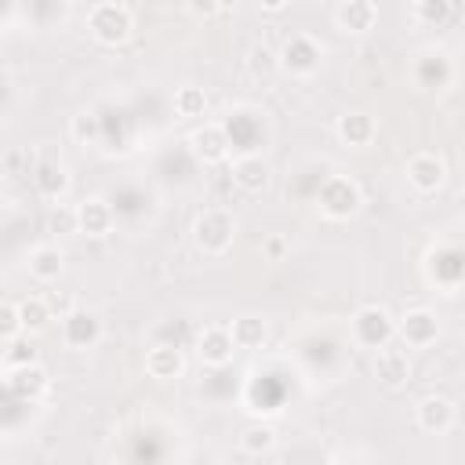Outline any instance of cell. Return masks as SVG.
Instances as JSON below:
<instances>
[{"label": "cell", "instance_id": "1", "mask_svg": "<svg viewBox=\"0 0 465 465\" xmlns=\"http://www.w3.org/2000/svg\"><path fill=\"white\" fill-rule=\"evenodd\" d=\"M236 229H240V222H236V214H232L229 207H203V211L193 218V229H189V232H193V243H196L200 254L222 258V254L232 247Z\"/></svg>", "mask_w": 465, "mask_h": 465}, {"label": "cell", "instance_id": "2", "mask_svg": "<svg viewBox=\"0 0 465 465\" xmlns=\"http://www.w3.org/2000/svg\"><path fill=\"white\" fill-rule=\"evenodd\" d=\"M363 207V189L352 174H327L316 189V211L327 222H349Z\"/></svg>", "mask_w": 465, "mask_h": 465}, {"label": "cell", "instance_id": "3", "mask_svg": "<svg viewBox=\"0 0 465 465\" xmlns=\"http://www.w3.org/2000/svg\"><path fill=\"white\" fill-rule=\"evenodd\" d=\"M349 338H352L356 349L374 352V349L396 341V316H392L385 305L367 302V305H360V309L349 316Z\"/></svg>", "mask_w": 465, "mask_h": 465}, {"label": "cell", "instance_id": "4", "mask_svg": "<svg viewBox=\"0 0 465 465\" xmlns=\"http://www.w3.org/2000/svg\"><path fill=\"white\" fill-rule=\"evenodd\" d=\"M87 33L102 47H120L134 33V15L124 4H116V0H98L87 11Z\"/></svg>", "mask_w": 465, "mask_h": 465}, {"label": "cell", "instance_id": "5", "mask_svg": "<svg viewBox=\"0 0 465 465\" xmlns=\"http://www.w3.org/2000/svg\"><path fill=\"white\" fill-rule=\"evenodd\" d=\"M323 54H327V47H323L312 33H291V36L280 44V51H276V69H280L283 76L309 80V76L320 73Z\"/></svg>", "mask_w": 465, "mask_h": 465}, {"label": "cell", "instance_id": "6", "mask_svg": "<svg viewBox=\"0 0 465 465\" xmlns=\"http://www.w3.org/2000/svg\"><path fill=\"white\" fill-rule=\"evenodd\" d=\"M58 334H62V345L73 349V352H91L98 349V341L105 338V327L98 320V312L91 309H69L65 316H58Z\"/></svg>", "mask_w": 465, "mask_h": 465}, {"label": "cell", "instance_id": "7", "mask_svg": "<svg viewBox=\"0 0 465 465\" xmlns=\"http://www.w3.org/2000/svg\"><path fill=\"white\" fill-rule=\"evenodd\" d=\"M262 116H265V113H258L254 105H232V109L225 113L222 127H225L229 149H236V156L262 149Z\"/></svg>", "mask_w": 465, "mask_h": 465}, {"label": "cell", "instance_id": "8", "mask_svg": "<svg viewBox=\"0 0 465 465\" xmlns=\"http://www.w3.org/2000/svg\"><path fill=\"white\" fill-rule=\"evenodd\" d=\"M440 331H443V323L429 305H414L403 316H396V338L403 349H429V345H436Z\"/></svg>", "mask_w": 465, "mask_h": 465}, {"label": "cell", "instance_id": "9", "mask_svg": "<svg viewBox=\"0 0 465 465\" xmlns=\"http://www.w3.org/2000/svg\"><path fill=\"white\" fill-rule=\"evenodd\" d=\"M447 160L440 156V153H414L407 163H403V178H407V185L418 193V196H432V193H440L443 185H447Z\"/></svg>", "mask_w": 465, "mask_h": 465}, {"label": "cell", "instance_id": "10", "mask_svg": "<svg viewBox=\"0 0 465 465\" xmlns=\"http://www.w3.org/2000/svg\"><path fill=\"white\" fill-rule=\"evenodd\" d=\"M454 58L443 51V47H425L418 58H414V69H411V76H414V84L421 87V91H443V87H450L454 84Z\"/></svg>", "mask_w": 465, "mask_h": 465}, {"label": "cell", "instance_id": "11", "mask_svg": "<svg viewBox=\"0 0 465 465\" xmlns=\"http://www.w3.org/2000/svg\"><path fill=\"white\" fill-rule=\"evenodd\" d=\"M189 153L203 163V167H214V163H225L229 160V138H225V127L222 120H203L189 131Z\"/></svg>", "mask_w": 465, "mask_h": 465}, {"label": "cell", "instance_id": "12", "mask_svg": "<svg viewBox=\"0 0 465 465\" xmlns=\"http://www.w3.org/2000/svg\"><path fill=\"white\" fill-rule=\"evenodd\" d=\"M454 421H458V403H454L450 396H443V392H429V396H421L418 407H414V425H418L421 432H429V436L450 432Z\"/></svg>", "mask_w": 465, "mask_h": 465}, {"label": "cell", "instance_id": "13", "mask_svg": "<svg viewBox=\"0 0 465 465\" xmlns=\"http://www.w3.org/2000/svg\"><path fill=\"white\" fill-rule=\"evenodd\" d=\"M236 352H240V349L232 345V334H229L225 323H207V327L196 334V360H200L203 367H211V371L229 367Z\"/></svg>", "mask_w": 465, "mask_h": 465}, {"label": "cell", "instance_id": "14", "mask_svg": "<svg viewBox=\"0 0 465 465\" xmlns=\"http://www.w3.org/2000/svg\"><path fill=\"white\" fill-rule=\"evenodd\" d=\"M113 225H116V211L105 196H84L76 203V232H84L91 240H102V236L113 232Z\"/></svg>", "mask_w": 465, "mask_h": 465}, {"label": "cell", "instance_id": "15", "mask_svg": "<svg viewBox=\"0 0 465 465\" xmlns=\"http://www.w3.org/2000/svg\"><path fill=\"white\" fill-rule=\"evenodd\" d=\"M334 25L345 36H367L378 25V4L374 0H341L334 7Z\"/></svg>", "mask_w": 465, "mask_h": 465}, {"label": "cell", "instance_id": "16", "mask_svg": "<svg viewBox=\"0 0 465 465\" xmlns=\"http://www.w3.org/2000/svg\"><path fill=\"white\" fill-rule=\"evenodd\" d=\"M145 374L153 381H174L185 374V352L174 345V341H160L153 349H145V360H142Z\"/></svg>", "mask_w": 465, "mask_h": 465}, {"label": "cell", "instance_id": "17", "mask_svg": "<svg viewBox=\"0 0 465 465\" xmlns=\"http://www.w3.org/2000/svg\"><path fill=\"white\" fill-rule=\"evenodd\" d=\"M374 378H378L381 389H392V392L403 389L411 381V360H407V352L403 349H392V341L381 345V349H374Z\"/></svg>", "mask_w": 465, "mask_h": 465}, {"label": "cell", "instance_id": "18", "mask_svg": "<svg viewBox=\"0 0 465 465\" xmlns=\"http://www.w3.org/2000/svg\"><path fill=\"white\" fill-rule=\"evenodd\" d=\"M334 134H338V142L349 145V149H367V145L378 138V120H374L371 113H363V109H349V113L338 116Z\"/></svg>", "mask_w": 465, "mask_h": 465}, {"label": "cell", "instance_id": "19", "mask_svg": "<svg viewBox=\"0 0 465 465\" xmlns=\"http://www.w3.org/2000/svg\"><path fill=\"white\" fill-rule=\"evenodd\" d=\"M269 178H272V171H269V163L262 160V153H240V156L232 160V185H236L240 193L258 196V193L269 189Z\"/></svg>", "mask_w": 465, "mask_h": 465}, {"label": "cell", "instance_id": "20", "mask_svg": "<svg viewBox=\"0 0 465 465\" xmlns=\"http://www.w3.org/2000/svg\"><path fill=\"white\" fill-rule=\"evenodd\" d=\"M7 385H11V392L18 396V400H40V396H47V389H51V374H47V367L44 363H22V367H11V378H7Z\"/></svg>", "mask_w": 465, "mask_h": 465}, {"label": "cell", "instance_id": "21", "mask_svg": "<svg viewBox=\"0 0 465 465\" xmlns=\"http://www.w3.org/2000/svg\"><path fill=\"white\" fill-rule=\"evenodd\" d=\"M25 269L36 283H54L65 269V251L58 243H36L29 254H25Z\"/></svg>", "mask_w": 465, "mask_h": 465}, {"label": "cell", "instance_id": "22", "mask_svg": "<svg viewBox=\"0 0 465 465\" xmlns=\"http://www.w3.org/2000/svg\"><path fill=\"white\" fill-rule=\"evenodd\" d=\"M225 327H229L236 349L254 352V349H265V341H269V323H265L262 316H254V312H243V316H236V320L225 323Z\"/></svg>", "mask_w": 465, "mask_h": 465}, {"label": "cell", "instance_id": "23", "mask_svg": "<svg viewBox=\"0 0 465 465\" xmlns=\"http://www.w3.org/2000/svg\"><path fill=\"white\" fill-rule=\"evenodd\" d=\"M33 185H36V193H40L44 200H62V196L69 193L73 178H69L65 163H54V160H47V163H40V167L33 171Z\"/></svg>", "mask_w": 465, "mask_h": 465}, {"label": "cell", "instance_id": "24", "mask_svg": "<svg viewBox=\"0 0 465 465\" xmlns=\"http://www.w3.org/2000/svg\"><path fill=\"white\" fill-rule=\"evenodd\" d=\"M171 105H174V116H182V120H203L211 98H207L203 87H196V84H182V87H174Z\"/></svg>", "mask_w": 465, "mask_h": 465}, {"label": "cell", "instance_id": "25", "mask_svg": "<svg viewBox=\"0 0 465 465\" xmlns=\"http://www.w3.org/2000/svg\"><path fill=\"white\" fill-rule=\"evenodd\" d=\"M18 323H22V334H44L54 323V312H51L47 298L33 294V298L18 302Z\"/></svg>", "mask_w": 465, "mask_h": 465}, {"label": "cell", "instance_id": "26", "mask_svg": "<svg viewBox=\"0 0 465 465\" xmlns=\"http://www.w3.org/2000/svg\"><path fill=\"white\" fill-rule=\"evenodd\" d=\"M276 447H280V432H276L272 425L254 421V425H247V429L240 432V450H243V454H251V458L272 454Z\"/></svg>", "mask_w": 465, "mask_h": 465}, {"label": "cell", "instance_id": "27", "mask_svg": "<svg viewBox=\"0 0 465 465\" xmlns=\"http://www.w3.org/2000/svg\"><path fill=\"white\" fill-rule=\"evenodd\" d=\"M69 138L76 145H98L102 142V116L94 109H80L73 120H69Z\"/></svg>", "mask_w": 465, "mask_h": 465}, {"label": "cell", "instance_id": "28", "mask_svg": "<svg viewBox=\"0 0 465 465\" xmlns=\"http://www.w3.org/2000/svg\"><path fill=\"white\" fill-rule=\"evenodd\" d=\"M47 229H51L54 236H73V232H76V203L54 200V207H51V214H47Z\"/></svg>", "mask_w": 465, "mask_h": 465}, {"label": "cell", "instance_id": "29", "mask_svg": "<svg viewBox=\"0 0 465 465\" xmlns=\"http://www.w3.org/2000/svg\"><path fill=\"white\" fill-rule=\"evenodd\" d=\"M414 18L425 22V25H443L450 18V7H447V0H418L414 4Z\"/></svg>", "mask_w": 465, "mask_h": 465}, {"label": "cell", "instance_id": "30", "mask_svg": "<svg viewBox=\"0 0 465 465\" xmlns=\"http://www.w3.org/2000/svg\"><path fill=\"white\" fill-rule=\"evenodd\" d=\"M22 334V323H18V302H7L0 298V341H11Z\"/></svg>", "mask_w": 465, "mask_h": 465}, {"label": "cell", "instance_id": "31", "mask_svg": "<svg viewBox=\"0 0 465 465\" xmlns=\"http://www.w3.org/2000/svg\"><path fill=\"white\" fill-rule=\"evenodd\" d=\"M287 251H291V240H287L283 232H272V236H265V243H262V258H265V262H283Z\"/></svg>", "mask_w": 465, "mask_h": 465}, {"label": "cell", "instance_id": "32", "mask_svg": "<svg viewBox=\"0 0 465 465\" xmlns=\"http://www.w3.org/2000/svg\"><path fill=\"white\" fill-rule=\"evenodd\" d=\"M36 360V349L29 345V341H18V338H11V352H7V363L11 367H22V363H33Z\"/></svg>", "mask_w": 465, "mask_h": 465}, {"label": "cell", "instance_id": "33", "mask_svg": "<svg viewBox=\"0 0 465 465\" xmlns=\"http://www.w3.org/2000/svg\"><path fill=\"white\" fill-rule=\"evenodd\" d=\"M185 11L193 18H214L218 15V0H185Z\"/></svg>", "mask_w": 465, "mask_h": 465}, {"label": "cell", "instance_id": "34", "mask_svg": "<svg viewBox=\"0 0 465 465\" xmlns=\"http://www.w3.org/2000/svg\"><path fill=\"white\" fill-rule=\"evenodd\" d=\"M47 305H51V312H54V316H65L69 309H76V302H73L69 294H58V291H51V294H47Z\"/></svg>", "mask_w": 465, "mask_h": 465}, {"label": "cell", "instance_id": "35", "mask_svg": "<svg viewBox=\"0 0 465 465\" xmlns=\"http://www.w3.org/2000/svg\"><path fill=\"white\" fill-rule=\"evenodd\" d=\"M254 4H258L265 15H280V11H287V7H291V0H254Z\"/></svg>", "mask_w": 465, "mask_h": 465}, {"label": "cell", "instance_id": "36", "mask_svg": "<svg viewBox=\"0 0 465 465\" xmlns=\"http://www.w3.org/2000/svg\"><path fill=\"white\" fill-rule=\"evenodd\" d=\"M240 0H218V11H232Z\"/></svg>", "mask_w": 465, "mask_h": 465}]
</instances>
